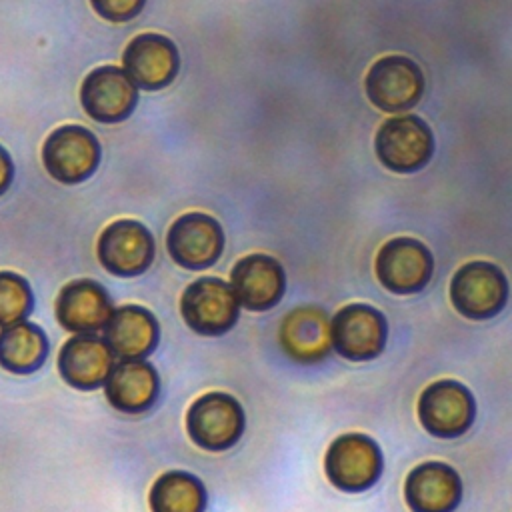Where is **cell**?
Masks as SVG:
<instances>
[{
	"label": "cell",
	"mask_w": 512,
	"mask_h": 512,
	"mask_svg": "<svg viewBox=\"0 0 512 512\" xmlns=\"http://www.w3.org/2000/svg\"><path fill=\"white\" fill-rule=\"evenodd\" d=\"M166 250L178 266L204 270L220 260L224 252V230L210 214L186 212L170 224Z\"/></svg>",
	"instance_id": "obj_12"
},
{
	"label": "cell",
	"mask_w": 512,
	"mask_h": 512,
	"mask_svg": "<svg viewBox=\"0 0 512 512\" xmlns=\"http://www.w3.org/2000/svg\"><path fill=\"white\" fill-rule=\"evenodd\" d=\"M364 88L376 108L384 112H406L422 98L424 76L414 60L388 54L370 66Z\"/></svg>",
	"instance_id": "obj_11"
},
{
	"label": "cell",
	"mask_w": 512,
	"mask_h": 512,
	"mask_svg": "<svg viewBox=\"0 0 512 512\" xmlns=\"http://www.w3.org/2000/svg\"><path fill=\"white\" fill-rule=\"evenodd\" d=\"M148 502L152 512H204L206 488L198 476L170 470L154 480Z\"/></svg>",
	"instance_id": "obj_23"
},
{
	"label": "cell",
	"mask_w": 512,
	"mask_h": 512,
	"mask_svg": "<svg viewBox=\"0 0 512 512\" xmlns=\"http://www.w3.org/2000/svg\"><path fill=\"white\" fill-rule=\"evenodd\" d=\"M380 284L392 294H416L432 278L434 258L426 244L410 236L388 240L374 262Z\"/></svg>",
	"instance_id": "obj_10"
},
{
	"label": "cell",
	"mask_w": 512,
	"mask_h": 512,
	"mask_svg": "<svg viewBox=\"0 0 512 512\" xmlns=\"http://www.w3.org/2000/svg\"><path fill=\"white\" fill-rule=\"evenodd\" d=\"M160 338L156 316L138 304L114 308L104 326V340L120 360H144L154 352Z\"/></svg>",
	"instance_id": "obj_20"
},
{
	"label": "cell",
	"mask_w": 512,
	"mask_h": 512,
	"mask_svg": "<svg viewBox=\"0 0 512 512\" xmlns=\"http://www.w3.org/2000/svg\"><path fill=\"white\" fill-rule=\"evenodd\" d=\"M450 302L470 320H488L506 306L508 280L492 262H466L450 280Z\"/></svg>",
	"instance_id": "obj_6"
},
{
	"label": "cell",
	"mask_w": 512,
	"mask_h": 512,
	"mask_svg": "<svg viewBox=\"0 0 512 512\" xmlns=\"http://www.w3.org/2000/svg\"><path fill=\"white\" fill-rule=\"evenodd\" d=\"M122 68L138 88L162 90L178 76L180 52L168 36L142 32L124 48Z\"/></svg>",
	"instance_id": "obj_14"
},
{
	"label": "cell",
	"mask_w": 512,
	"mask_h": 512,
	"mask_svg": "<svg viewBox=\"0 0 512 512\" xmlns=\"http://www.w3.org/2000/svg\"><path fill=\"white\" fill-rule=\"evenodd\" d=\"M48 338L32 322H16L0 328V366L12 374L36 372L48 356Z\"/></svg>",
	"instance_id": "obj_22"
},
{
	"label": "cell",
	"mask_w": 512,
	"mask_h": 512,
	"mask_svg": "<svg viewBox=\"0 0 512 512\" xmlns=\"http://www.w3.org/2000/svg\"><path fill=\"white\" fill-rule=\"evenodd\" d=\"M382 468L380 446L360 432L338 436L324 456V470L330 484L344 492L368 490L378 482Z\"/></svg>",
	"instance_id": "obj_5"
},
{
	"label": "cell",
	"mask_w": 512,
	"mask_h": 512,
	"mask_svg": "<svg viewBox=\"0 0 512 512\" xmlns=\"http://www.w3.org/2000/svg\"><path fill=\"white\" fill-rule=\"evenodd\" d=\"M144 4L146 0H90V6L98 16L116 24L136 18L142 12Z\"/></svg>",
	"instance_id": "obj_25"
},
{
	"label": "cell",
	"mask_w": 512,
	"mask_h": 512,
	"mask_svg": "<svg viewBox=\"0 0 512 512\" xmlns=\"http://www.w3.org/2000/svg\"><path fill=\"white\" fill-rule=\"evenodd\" d=\"M332 348L346 360L366 362L382 354L388 336L384 314L362 302L342 306L330 320Z\"/></svg>",
	"instance_id": "obj_8"
},
{
	"label": "cell",
	"mask_w": 512,
	"mask_h": 512,
	"mask_svg": "<svg viewBox=\"0 0 512 512\" xmlns=\"http://www.w3.org/2000/svg\"><path fill=\"white\" fill-rule=\"evenodd\" d=\"M102 158L98 138L80 124H62L52 130L42 144V164L46 172L62 184L88 180Z\"/></svg>",
	"instance_id": "obj_3"
},
{
	"label": "cell",
	"mask_w": 512,
	"mask_h": 512,
	"mask_svg": "<svg viewBox=\"0 0 512 512\" xmlns=\"http://www.w3.org/2000/svg\"><path fill=\"white\" fill-rule=\"evenodd\" d=\"M80 102L86 114L100 124L126 120L138 104V86L124 68L104 64L86 74L80 86Z\"/></svg>",
	"instance_id": "obj_13"
},
{
	"label": "cell",
	"mask_w": 512,
	"mask_h": 512,
	"mask_svg": "<svg viewBox=\"0 0 512 512\" xmlns=\"http://www.w3.org/2000/svg\"><path fill=\"white\" fill-rule=\"evenodd\" d=\"M404 498L412 512H454L462 500L460 474L444 462H422L408 472Z\"/></svg>",
	"instance_id": "obj_19"
},
{
	"label": "cell",
	"mask_w": 512,
	"mask_h": 512,
	"mask_svg": "<svg viewBox=\"0 0 512 512\" xmlns=\"http://www.w3.org/2000/svg\"><path fill=\"white\" fill-rule=\"evenodd\" d=\"M154 252L152 232L132 218L110 222L100 232L96 244L100 264L120 278H132L146 272L154 260Z\"/></svg>",
	"instance_id": "obj_9"
},
{
	"label": "cell",
	"mask_w": 512,
	"mask_h": 512,
	"mask_svg": "<svg viewBox=\"0 0 512 512\" xmlns=\"http://www.w3.org/2000/svg\"><path fill=\"white\" fill-rule=\"evenodd\" d=\"M158 392V372L146 360H120L104 384L106 400L124 414L146 412L156 402Z\"/></svg>",
	"instance_id": "obj_21"
},
{
	"label": "cell",
	"mask_w": 512,
	"mask_h": 512,
	"mask_svg": "<svg viewBox=\"0 0 512 512\" xmlns=\"http://www.w3.org/2000/svg\"><path fill=\"white\" fill-rule=\"evenodd\" d=\"M12 180H14V162L8 154V150L0 144V196L4 192H8Z\"/></svg>",
	"instance_id": "obj_26"
},
{
	"label": "cell",
	"mask_w": 512,
	"mask_h": 512,
	"mask_svg": "<svg viewBox=\"0 0 512 512\" xmlns=\"http://www.w3.org/2000/svg\"><path fill=\"white\" fill-rule=\"evenodd\" d=\"M230 286L250 312H266L274 308L286 290V274L282 264L268 254L242 256L230 270Z\"/></svg>",
	"instance_id": "obj_15"
},
{
	"label": "cell",
	"mask_w": 512,
	"mask_h": 512,
	"mask_svg": "<svg viewBox=\"0 0 512 512\" xmlns=\"http://www.w3.org/2000/svg\"><path fill=\"white\" fill-rule=\"evenodd\" d=\"M476 400L456 380H436L418 398V420L436 438H458L474 422Z\"/></svg>",
	"instance_id": "obj_7"
},
{
	"label": "cell",
	"mask_w": 512,
	"mask_h": 512,
	"mask_svg": "<svg viewBox=\"0 0 512 512\" xmlns=\"http://www.w3.org/2000/svg\"><path fill=\"white\" fill-rule=\"evenodd\" d=\"M278 342L284 354L298 364L322 362L332 350L326 310L314 304L292 308L280 322Z\"/></svg>",
	"instance_id": "obj_16"
},
{
	"label": "cell",
	"mask_w": 512,
	"mask_h": 512,
	"mask_svg": "<svg viewBox=\"0 0 512 512\" xmlns=\"http://www.w3.org/2000/svg\"><path fill=\"white\" fill-rule=\"evenodd\" d=\"M114 352L104 338L78 334L68 338L58 352L62 380L78 390H96L106 384L114 368Z\"/></svg>",
	"instance_id": "obj_18"
},
{
	"label": "cell",
	"mask_w": 512,
	"mask_h": 512,
	"mask_svg": "<svg viewBox=\"0 0 512 512\" xmlns=\"http://www.w3.org/2000/svg\"><path fill=\"white\" fill-rule=\"evenodd\" d=\"M54 314L58 324L74 334L104 330L114 312L106 288L90 278H76L62 286L56 296Z\"/></svg>",
	"instance_id": "obj_17"
},
{
	"label": "cell",
	"mask_w": 512,
	"mask_h": 512,
	"mask_svg": "<svg viewBox=\"0 0 512 512\" xmlns=\"http://www.w3.org/2000/svg\"><path fill=\"white\" fill-rule=\"evenodd\" d=\"M180 314L196 334L220 336L234 328L240 316V302L230 282L216 276H202L182 292Z\"/></svg>",
	"instance_id": "obj_2"
},
{
	"label": "cell",
	"mask_w": 512,
	"mask_h": 512,
	"mask_svg": "<svg viewBox=\"0 0 512 512\" xmlns=\"http://www.w3.org/2000/svg\"><path fill=\"white\" fill-rule=\"evenodd\" d=\"M242 404L228 392H206L186 412V430L194 444L210 452L232 448L244 434Z\"/></svg>",
	"instance_id": "obj_1"
},
{
	"label": "cell",
	"mask_w": 512,
	"mask_h": 512,
	"mask_svg": "<svg viewBox=\"0 0 512 512\" xmlns=\"http://www.w3.org/2000/svg\"><path fill=\"white\" fill-rule=\"evenodd\" d=\"M374 148L378 160L388 170L410 174L430 162L434 154V136L422 118L414 114H400L380 124Z\"/></svg>",
	"instance_id": "obj_4"
},
{
	"label": "cell",
	"mask_w": 512,
	"mask_h": 512,
	"mask_svg": "<svg viewBox=\"0 0 512 512\" xmlns=\"http://www.w3.org/2000/svg\"><path fill=\"white\" fill-rule=\"evenodd\" d=\"M34 296L28 280L16 272L0 270V328L26 320Z\"/></svg>",
	"instance_id": "obj_24"
}]
</instances>
